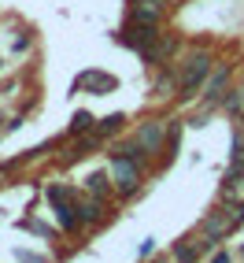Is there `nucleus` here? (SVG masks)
<instances>
[{
	"instance_id": "1a4fd4ad",
	"label": "nucleus",
	"mask_w": 244,
	"mask_h": 263,
	"mask_svg": "<svg viewBox=\"0 0 244 263\" xmlns=\"http://www.w3.org/2000/svg\"><path fill=\"white\" fill-rule=\"evenodd\" d=\"M89 189H93L96 197H100V193L108 189V174H89Z\"/></svg>"
},
{
	"instance_id": "20e7f679",
	"label": "nucleus",
	"mask_w": 244,
	"mask_h": 263,
	"mask_svg": "<svg viewBox=\"0 0 244 263\" xmlns=\"http://www.w3.org/2000/svg\"><path fill=\"white\" fill-rule=\"evenodd\" d=\"M226 74H230V71H226V67H218L215 78L207 82V89H204V100H207V104H215V100L222 97V89H226Z\"/></svg>"
},
{
	"instance_id": "f257e3e1",
	"label": "nucleus",
	"mask_w": 244,
	"mask_h": 263,
	"mask_svg": "<svg viewBox=\"0 0 244 263\" xmlns=\"http://www.w3.org/2000/svg\"><path fill=\"white\" fill-rule=\"evenodd\" d=\"M111 182L118 193H133L137 182H141V171H137V160H126V156H115L111 160Z\"/></svg>"
},
{
	"instance_id": "9d476101",
	"label": "nucleus",
	"mask_w": 244,
	"mask_h": 263,
	"mask_svg": "<svg viewBox=\"0 0 244 263\" xmlns=\"http://www.w3.org/2000/svg\"><path fill=\"white\" fill-rule=\"evenodd\" d=\"M233 163H244V134H233Z\"/></svg>"
},
{
	"instance_id": "0eeeda50",
	"label": "nucleus",
	"mask_w": 244,
	"mask_h": 263,
	"mask_svg": "<svg viewBox=\"0 0 244 263\" xmlns=\"http://www.w3.org/2000/svg\"><path fill=\"white\" fill-rule=\"evenodd\" d=\"M89 126H93V115L89 111H78L74 122H71V134H82V130H89Z\"/></svg>"
},
{
	"instance_id": "39448f33",
	"label": "nucleus",
	"mask_w": 244,
	"mask_h": 263,
	"mask_svg": "<svg viewBox=\"0 0 244 263\" xmlns=\"http://www.w3.org/2000/svg\"><path fill=\"white\" fill-rule=\"evenodd\" d=\"M78 85H89V89H96V93H108V89H115V78H108V74H96V71H89L85 78H78Z\"/></svg>"
},
{
	"instance_id": "f03ea898",
	"label": "nucleus",
	"mask_w": 244,
	"mask_h": 263,
	"mask_svg": "<svg viewBox=\"0 0 244 263\" xmlns=\"http://www.w3.org/2000/svg\"><path fill=\"white\" fill-rule=\"evenodd\" d=\"M207 71H211V60H207L204 52H196V56H189L185 71H181V89H185V97H193V93L200 89V85H204Z\"/></svg>"
},
{
	"instance_id": "f8f14e48",
	"label": "nucleus",
	"mask_w": 244,
	"mask_h": 263,
	"mask_svg": "<svg viewBox=\"0 0 244 263\" xmlns=\"http://www.w3.org/2000/svg\"><path fill=\"white\" fill-rule=\"evenodd\" d=\"M215 263H230V256H226V252H222V256H215Z\"/></svg>"
},
{
	"instance_id": "9b49d317",
	"label": "nucleus",
	"mask_w": 244,
	"mask_h": 263,
	"mask_svg": "<svg viewBox=\"0 0 244 263\" xmlns=\"http://www.w3.org/2000/svg\"><path fill=\"white\" fill-rule=\"evenodd\" d=\"M118 126H122V115H108V119L100 122V134H111V130H118Z\"/></svg>"
},
{
	"instance_id": "6e6552de",
	"label": "nucleus",
	"mask_w": 244,
	"mask_h": 263,
	"mask_svg": "<svg viewBox=\"0 0 244 263\" xmlns=\"http://www.w3.org/2000/svg\"><path fill=\"white\" fill-rule=\"evenodd\" d=\"M100 215H104V208H100V204H82V208H78V219H89V222H96Z\"/></svg>"
},
{
	"instance_id": "423d86ee",
	"label": "nucleus",
	"mask_w": 244,
	"mask_h": 263,
	"mask_svg": "<svg viewBox=\"0 0 244 263\" xmlns=\"http://www.w3.org/2000/svg\"><path fill=\"white\" fill-rule=\"evenodd\" d=\"M133 19H137V23H145V26H155V19H159V11H155V0H152L148 8H145V4H137V8H133Z\"/></svg>"
},
{
	"instance_id": "7ed1b4c3",
	"label": "nucleus",
	"mask_w": 244,
	"mask_h": 263,
	"mask_svg": "<svg viewBox=\"0 0 244 263\" xmlns=\"http://www.w3.org/2000/svg\"><path fill=\"white\" fill-rule=\"evenodd\" d=\"M137 141H141L145 152H159V145H163V126H159V122H148V126H141Z\"/></svg>"
}]
</instances>
